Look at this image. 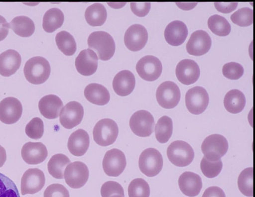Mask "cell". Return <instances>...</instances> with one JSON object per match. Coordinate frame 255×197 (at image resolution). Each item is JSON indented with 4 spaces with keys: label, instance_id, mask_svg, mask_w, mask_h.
Here are the masks:
<instances>
[{
    "label": "cell",
    "instance_id": "cell-42",
    "mask_svg": "<svg viewBox=\"0 0 255 197\" xmlns=\"http://www.w3.org/2000/svg\"><path fill=\"white\" fill-rule=\"evenodd\" d=\"M243 67L236 62H229L225 64L222 69L223 75L231 80H238L244 74Z\"/></svg>",
    "mask_w": 255,
    "mask_h": 197
},
{
    "label": "cell",
    "instance_id": "cell-12",
    "mask_svg": "<svg viewBox=\"0 0 255 197\" xmlns=\"http://www.w3.org/2000/svg\"><path fill=\"white\" fill-rule=\"evenodd\" d=\"M138 75L144 80L149 82L157 80L162 71L161 61L157 57L147 55L141 58L136 65Z\"/></svg>",
    "mask_w": 255,
    "mask_h": 197
},
{
    "label": "cell",
    "instance_id": "cell-15",
    "mask_svg": "<svg viewBox=\"0 0 255 197\" xmlns=\"http://www.w3.org/2000/svg\"><path fill=\"white\" fill-rule=\"evenodd\" d=\"M148 33L142 25L134 24L126 30L124 36L126 46L131 51H138L142 49L146 44Z\"/></svg>",
    "mask_w": 255,
    "mask_h": 197
},
{
    "label": "cell",
    "instance_id": "cell-39",
    "mask_svg": "<svg viewBox=\"0 0 255 197\" xmlns=\"http://www.w3.org/2000/svg\"><path fill=\"white\" fill-rule=\"evenodd\" d=\"M0 197H20L15 183L8 177L0 173Z\"/></svg>",
    "mask_w": 255,
    "mask_h": 197
},
{
    "label": "cell",
    "instance_id": "cell-36",
    "mask_svg": "<svg viewBox=\"0 0 255 197\" xmlns=\"http://www.w3.org/2000/svg\"><path fill=\"white\" fill-rule=\"evenodd\" d=\"M240 192L245 196L253 197V168L245 169L240 173L238 180Z\"/></svg>",
    "mask_w": 255,
    "mask_h": 197
},
{
    "label": "cell",
    "instance_id": "cell-17",
    "mask_svg": "<svg viewBox=\"0 0 255 197\" xmlns=\"http://www.w3.org/2000/svg\"><path fill=\"white\" fill-rule=\"evenodd\" d=\"M211 38L208 33L202 30L192 33L186 44L187 52L193 56H201L208 52L211 47Z\"/></svg>",
    "mask_w": 255,
    "mask_h": 197
},
{
    "label": "cell",
    "instance_id": "cell-40",
    "mask_svg": "<svg viewBox=\"0 0 255 197\" xmlns=\"http://www.w3.org/2000/svg\"><path fill=\"white\" fill-rule=\"evenodd\" d=\"M223 163L221 159L212 162L203 157L200 163V169L203 175L208 178L217 177L221 172Z\"/></svg>",
    "mask_w": 255,
    "mask_h": 197
},
{
    "label": "cell",
    "instance_id": "cell-37",
    "mask_svg": "<svg viewBox=\"0 0 255 197\" xmlns=\"http://www.w3.org/2000/svg\"><path fill=\"white\" fill-rule=\"evenodd\" d=\"M150 193L148 184L141 178L133 179L128 187L129 197H149Z\"/></svg>",
    "mask_w": 255,
    "mask_h": 197
},
{
    "label": "cell",
    "instance_id": "cell-7",
    "mask_svg": "<svg viewBox=\"0 0 255 197\" xmlns=\"http://www.w3.org/2000/svg\"><path fill=\"white\" fill-rule=\"evenodd\" d=\"M180 96L178 86L169 81L161 83L156 92V98L158 104L166 109L175 107L180 101Z\"/></svg>",
    "mask_w": 255,
    "mask_h": 197
},
{
    "label": "cell",
    "instance_id": "cell-48",
    "mask_svg": "<svg viewBox=\"0 0 255 197\" xmlns=\"http://www.w3.org/2000/svg\"><path fill=\"white\" fill-rule=\"evenodd\" d=\"M9 23L0 15V41L6 38L8 33Z\"/></svg>",
    "mask_w": 255,
    "mask_h": 197
},
{
    "label": "cell",
    "instance_id": "cell-5",
    "mask_svg": "<svg viewBox=\"0 0 255 197\" xmlns=\"http://www.w3.org/2000/svg\"><path fill=\"white\" fill-rule=\"evenodd\" d=\"M228 150V143L222 135L214 134L207 136L201 145L204 157L212 162L217 161L223 157Z\"/></svg>",
    "mask_w": 255,
    "mask_h": 197
},
{
    "label": "cell",
    "instance_id": "cell-1",
    "mask_svg": "<svg viewBox=\"0 0 255 197\" xmlns=\"http://www.w3.org/2000/svg\"><path fill=\"white\" fill-rule=\"evenodd\" d=\"M87 42L89 49H93L101 60H110L115 53L116 45L114 39L105 31L91 33L88 38Z\"/></svg>",
    "mask_w": 255,
    "mask_h": 197
},
{
    "label": "cell",
    "instance_id": "cell-21",
    "mask_svg": "<svg viewBox=\"0 0 255 197\" xmlns=\"http://www.w3.org/2000/svg\"><path fill=\"white\" fill-rule=\"evenodd\" d=\"M178 185L184 195L189 197H194L200 193L202 188V182L199 175L188 171L180 175Z\"/></svg>",
    "mask_w": 255,
    "mask_h": 197
},
{
    "label": "cell",
    "instance_id": "cell-20",
    "mask_svg": "<svg viewBox=\"0 0 255 197\" xmlns=\"http://www.w3.org/2000/svg\"><path fill=\"white\" fill-rule=\"evenodd\" d=\"M96 53L89 48L82 50L75 59L76 68L82 75L88 76L95 73L98 67Z\"/></svg>",
    "mask_w": 255,
    "mask_h": 197
},
{
    "label": "cell",
    "instance_id": "cell-47",
    "mask_svg": "<svg viewBox=\"0 0 255 197\" xmlns=\"http://www.w3.org/2000/svg\"><path fill=\"white\" fill-rule=\"evenodd\" d=\"M202 197H226V195L221 188L212 186L206 189Z\"/></svg>",
    "mask_w": 255,
    "mask_h": 197
},
{
    "label": "cell",
    "instance_id": "cell-23",
    "mask_svg": "<svg viewBox=\"0 0 255 197\" xmlns=\"http://www.w3.org/2000/svg\"><path fill=\"white\" fill-rule=\"evenodd\" d=\"M135 85L134 75L129 70H122L118 73L113 81L115 92L122 97L127 96L132 93Z\"/></svg>",
    "mask_w": 255,
    "mask_h": 197
},
{
    "label": "cell",
    "instance_id": "cell-38",
    "mask_svg": "<svg viewBox=\"0 0 255 197\" xmlns=\"http://www.w3.org/2000/svg\"><path fill=\"white\" fill-rule=\"evenodd\" d=\"M231 19L240 26H250L253 22V10L248 7L241 8L231 15Z\"/></svg>",
    "mask_w": 255,
    "mask_h": 197
},
{
    "label": "cell",
    "instance_id": "cell-11",
    "mask_svg": "<svg viewBox=\"0 0 255 197\" xmlns=\"http://www.w3.org/2000/svg\"><path fill=\"white\" fill-rule=\"evenodd\" d=\"M127 165L126 156L123 151L117 148L108 151L103 158L102 166L104 172L110 177L120 176Z\"/></svg>",
    "mask_w": 255,
    "mask_h": 197
},
{
    "label": "cell",
    "instance_id": "cell-9",
    "mask_svg": "<svg viewBox=\"0 0 255 197\" xmlns=\"http://www.w3.org/2000/svg\"><path fill=\"white\" fill-rule=\"evenodd\" d=\"M185 100L188 111L192 114L198 115L203 113L207 108L209 97L204 88L196 86L188 90Z\"/></svg>",
    "mask_w": 255,
    "mask_h": 197
},
{
    "label": "cell",
    "instance_id": "cell-14",
    "mask_svg": "<svg viewBox=\"0 0 255 197\" xmlns=\"http://www.w3.org/2000/svg\"><path fill=\"white\" fill-rule=\"evenodd\" d=\"M84 113L83 107L79 102L70 101L60 111V122L65 128L72 129L81 123Z\"/></svg>",
    "mask_w": 255,
    "mask_h": 197
},
{
    "label": "cell",
    "instance_id": "cell-49",
    "mask_svg": "<svg viewBox=\"0 0 255 197\" xmlns=\"http://www.w3.org/2000/svg\"><path fill=\"white\" fill-rule=\"evenodd\" d=\"M6 160L5 149L0 145V168L2 167Z\"/></svg>",
    "mask_w": 255,
    "mask_h": 197
},
{
    "label": "cell",
    "instance_id": "cell-16",
    "mask_svg": "<svg viewBox=\"0 0 255 197\" xmlns=\"http://www.w3.org/2000/svg\"><path fill=\"white\" fill-rule=\"evenodd\" d=\"M22 106L14 97H7L0 102V120L6 124L16 123L21 116Z\"/></svg>",
    "mask_w": 255,
    "mask_h": 197
},
{
    "label": "cell",
    "instance_id": "cell-6",
    "mask_svg": "<svg viewBox=\"0 0 255 197\" xmlns=\"http://www.w3.org/2000/svg\"><path fill=\"white\" fill-rule=\"evenodd\" d=\"M163 158L157 149L149 148L142 152L138 160V166L140 171L148 177L158 175L163 167Z\"/></svg>",
    "mask_w": 255,
    "mask_h": 197
},
{
    "label": "cell",
    "instance_id": "cell-18",
    "mask_svg": "<svg viewBox=\"0 0 255 197\" xmlns=\"http://www.w3.org/2000/svg\"><path fill=\"white\" fill-rule=\"evenodd\" d=\"M176 76L178 81L185 85L195 83L200 76V68L194 60L185 59L180 61L176 66Z\"/></svg>",
    "mask_w": 255,
    "mask_h": 197
},
{
    "label": "cell",
    "instance_id": "cell-27",
    "mask_svg": "<svg viewBox=\"0 0 255 197\" xmlns=\"http://www.w3.org/2000/svg\"><path fill=\"white\" fill-rule=\"evenodd\" d=\"M84 94L89 102L98 105L107 104L110 99L108 90L103 85L97 83L88 85L85 88Z\"/></svg>",
    "mask_w": 255,
    "mask_h": 197
},
{
    "label": "cell",
    "instance_id": "cell-35",
    "mask_svg": "<svg viewBox=\"0 0 255 197\" xmlns=\"http://www.w3.org/2000/svg\"><path fill=\"white\" fill-rule=\"evenodd\" d=\"M208 26L211 31L220 36H227L231 31V26L227 20L218 14L211 16L208 20Z\"/></svg>",
    "mask_w": 255,
    "mask_h": 197
},
{
    "label": "cell",
    "instance_id": "cell-2",
    "mask_svg": "<svg viewBox=\"0 0 255 197\" xmlns=\"http://www.w3.org/2000/svg\"><path fill=\"white\" fill-rule=\"evenodd\" d=\"M51 68L49 63L44 58L35 56L29 59L23 69L26 79L34 85L41 84L49 78Z\"/></svg>",
    "mask_w": 255,
    "mask_h": 197
},
{
    "label": "cell",
    "instance_id": "cell-28",
    "mask_svg": "<svg viewBox=\"0 0 255 197\" xmlns=\"http://www.w3.org/2000/svg\"><path fill=\"white\" fill-rule=\"evenodd\" d=\"M246 102L244 94L237 89L229 91L224 99V105L226 109L233 114L241 112L245 106Z\"/></svg>",
    "mask_w": 255,
    "mask_h": 197
},
{
    "label": "cell",
    "instance_id": "cell-8",
    "mask_svg": "<svg viewBox=\"0 0 255 197\" xmlns=\"http://www.w3.org/2000/svg\"><path fill=\"white\" fill-rule=\"evenodd\" d=\"M154 126V119L152 115L145 110L135 112L129 119L131 130L139 137L149 136L153 132Z\"/></svg>",
    "mask_w": 255,
    "mask_h": 197
},
{
    "label": "cell",
    "instance_id": "cell-46",
    "mask_svg": "<svg viewBox=\"0 0 255 197\" xmlns=\"http://www.w3.org/2000/svg\"><path fill=\"white\" fill-rule=\"evenodd\" d=\"M237 2H215L214 5L216 9L222 13H228L237 7Z\"/></svg>",
    "mask_w": 255,
    "mask_h": 197
},
{
    "label": "cell",
    "instance_id": "cell-50",
    "mask_svg": "<svg viewBox=\"0 0 255 197\" xmlns=\"http://www.w3.org/2000/svg\"><path fill=\"white\" fill-rule=\"evenodd\" d=\"M111 197H123L120 195H113L112 196H111Z\"/></svg>",
    "mask_w": 255,
    "mask_h": 197
},
{
    "label": "cell",
    "instance_id": "cell-33",
    "mask_svg": "<svg viewBox=\"0 0 255 197\" xmlns=\"http://www.w3.org/2000/svg\"><path fill=\"white\" fill-rule=\"evenodd\" d=\"M173 131L172 119L164 115L160 117L155 127V135L156 140L160 143H166L171 137Z\"/></svg>",
    "mask_w": 255,
    "mask_h": 197
},
{
    "label": "cell",
    "instance_id": "cell-32",
    "mask_svg": "<svg viewBox=\"0 0 255 197\" xmlns=\"http://www.w3.org/2000/svg\"><path fill=\"white\" fill-rule=\"evenodd\" d=\"M70 163V159L65 155L61 153L55 154L48 162V171L53 178L62 179L64 178L65 168Z\"/></svg>",
    "mask_w": 255,
    "mask_h": 197
},
{
    "label": "cell",
    "instance_id": "cell-29",
    "mask_svg": "<svg viewBox=\"0 0 255 197\" xmlns=\"http://www.w3.org/2000/svg\"><path fill=\"white\" fill-rule=\"evenodd\" d=\"M107 12L104 5L100 3H95L89 6L85 12L87 22L92 26L102 25L107 19Z\"/></svg>",
    "mask_w": 255,
    "mask_h": 197
},
{
    "label": "cell",
    "instance_id": "cell-30",
    "mask_svg": "<svg viewBox=\"0 0 255 197\" xmlns=\"http://www.w3.org/2000/svg\"><path fill=\"white\" fill-rule=\"evenodd\" d=\"M9 27L16 34L22 37L30 36L35 30L34 22L26 16H18L13 18L9 23Z\"/></svg>",
    "mask_w": 255,
    "mask_h": 197
},
{
    "label": "cell",
    "instance_id": "cell-3",
    "mask_svg": "<svg viewBox=\"0 0 255 197\" xmlns=\"http://www.w3.org/2000/svg\"><path fill=\"white\" fill-rule=\"evenodd\" d=\"M167 156L174 165L183 167L191 163L194 158V152L189 144L182 140L172 142L167 149Z\"/></svg>",
    "mask_w": 255,
    "mask_h": 197
},
{
    "label": "cell",
    "instance_id": "cell-22",
    "mask_svg": "<svg viewBox=\"0 0 255 197\" xmlns=\"http://www.w3.org/2000/svg\"><path fill=\"white\" fill-rule=\"evenodd\" d=\"M90 145L88 133L83 129H79L73 132L69 136L68 149L73 155L82 156L88 150Z\"/></svg>",
    "mask_w": 255,
    "mask_h": 197
},
{
    "label": "cell",
    "instance_id": "cell-4",
    "mask_svg": "<svg viewBox=\"0 0 255 197\" xmlns=\"http://www.w3.org/2000/svg\"><path fill=\"white\" fill-rule=\"evenodd\" d=\"M119 134V128L115 121L110 118L100 120L95 124L93 135L94 141L101 146L113 144Z\"/></svg>",
    "mask_w": 255,
    "mask_h": 197
},
{
    "label": "cell",
    "instance_id": "cell-43",
    "mask_svg": "<svg viewBox=\"0 0 255 197\" xmlns=\"http://www.w3.org/2000/svg\"><path fill=\"white\" fill-rule=\"evenodd\" d=\"M102 197H111L115 195L125 197L124 190L118 182L110 181L104 183L101 188Z\"/></svg>",
    "mask_w": 255,
    "mask_h": 197
},
{
    "label": "cell",
    "instance_id": "cell-10",
    "mask_svg": "<svg viewBox=\"0 0 255 197\" xmlns=\"http://www.w3.org/2000/svg\"><path fill=\"white\" fill-rule=\"evenodd\" d=\"M64 176L67 185L73 189H79L87 183L89 171L85 164L81 161H75L67 166Z\"/></svg>",
    "mask_w": 255,
    "mask_h": 197
},
{
    "label": "cell",
    "instance_id": "cell-24",
    "mask_svg": "<svg viewBox=\"0 0 255 197\" xmlns=\"http://www.w3.org/2000/svg\"><path fill=\"white\" fill-rule=\"evenodd\" d=\"M187 35V27L184 22L180 20L170 22L164 30V37L166 42L173 46L181 45Z\"/></svg>",
    "mask_w": 255,
    "mask_h": 197
},
{
    "label": "cell",
    "instance_id": "cell-13",
    "mask_svg": "<svg viewBox=\"0 0 255 197\" xmlns=\"http://www.w3.org/2000/svg\"><path fill=\"white\" fill-rule=\"evenodd\" d=\"M45 183V178L42 171L38 168L28 169L24 173L21 179V195H32L39 192Z\"/></svg>",
    "mask_w": 255,
    "mask_h": 197
},
{
    "label": "cell",
    "instance_id": "cell-34",
    "mask_svg": "<svg viewBox=\"0 0 255 197\" xmlns=\"http://www.w3.org/2000/svg\"><path fill=\"white\" fill-rule=\"evenodd\" d=\"M55 41L58 49L65 55H73L77 49L76 43L73 36L66 31L57 33Z\"/></svg>",
    "mask_w": 255,
    "mask_h": 197
},
{
    "label": "cell",
    "instance_id": "cell-31",
    "mask_svg": "<svg viewBox=\"0 0 255 197\" xmlns=\"http://www.w3.org/2000/svg\"><path fill=\"white\" fill-rule=\"evenodd\" d=\"M64 20V14L60 9L56 7L50 8L44 14L43 28L48 33L53 32L62 25Z\"/></svg>",
    "mask_w": 255,
    "mask_h": 197
},
{
    "label": "cell",
    "instance_id": "cell-26",
    "mask_svg": "<svg viewBox=\"0 0 255 197\" xmlns=\"http://www.w3.org/2000/svg\"><path fill=\"white\" fill-rule=\"evenodd\" d=\"M21 58L18 52L9 49L0 54V74L9 77L14 74L19 69Z\"/></svg>",
    "mask_w": 255,
    "mask_h": 197
},
{
    "label": "cell",
    "instance_id": "cell-45",
    "mask_svg": "<svg viewBox=\"0 0 255 197\" xmlns=\"http://www.w3.org/2000/svg\"><path fill=\"white\" fill-rule=\"evenodd\" d=\"M132 12L139 17H143L149 12L151 3L149 2H134L130 4Z\"/></svg>",
    "mask_w": 255,
    "mask_h": 197
},
{
    "label": "cell",
    "instance_id": "cell-19",
    "mask_svg": "<svg viewBox=\"0 0 255 197\" xmlns=\"http://www.w3.org/2000/svg\"><path fill=\"white\" fill-rule=\"evenodd\" d=\"M21 155L27 164L37 165L45 160L48 151L45 145L41 142H28L22 146Z\"/></svg>",
    "mask_w": 255,
    "mask_h": 197
},
{
    "label": "cell",
    "instance_id": "cell-44",
    "mask_svg": "<svg viewBox=\"0 0 255 197\" xmlns=\"http://www.w3.org/2000/svg\"><path fill=\"white\" fill-rule=\"evenodd\" d=\"M43 197H70L68 190L62 185L53 184L44 192Z\"/></svg>",
    "mask_w": 255,
    "mask_h": 197
},
{
    "label": "cell",
    "instance_id": "cell-41",
    "mask_svg": "<svg viewBox=\"0 0 255 197\" xmlns=\"http://www.w3.org/2000/svg\"><path fill=\"white\" fill-rule=\"evenodd\" d=\"M25 132L26 134L31 139L41 138L44 133V124L42 120L39 117L32 118L26 124Z\"/></svg>",
    "mask_w": 255,
    "mask_h": 197
},
{
    "label": "cell",
    "instance_id": "cell-25",
    "mask_svg": "<svg viewBox=\"0 0 255 197\" xmlns=\"http://www.w3.org/2000/svg\"><path fill=\"white\" fill-rule=\"evenodd\" d=\"M63 106L61 99L54 95H48L42 97L38 102L40 113L47 119L57 118Z\"/></svg>",
    "mask_w": 255,
    "mask_h": 197
}]
</instances>
